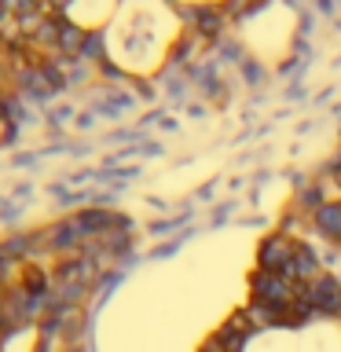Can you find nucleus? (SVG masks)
<instances>
[{
    "mask_svg": "<svg viewBox=\"0 0 341 352\" xmlns=\"http://www.w3.org/2000/svg\"><path fill=\"white\" fill-rule=\"evenodd\" d=\"M327 268H323V250H319V242L312 239H297L294 246V261H290V272H286V279L297 283V286H308L312 279H319Z\"/></svg>",
    "mask_w": 341,
    "mask_h": 352,
    "instance_id": "obj_4",
    "label": "nucleus"
},
{
    "mask_svg": "<svg viewBox=\"0 0 341 352\" xmlns=\"http://www.w3.org/2000/svg\"><path fill=\"white\" fill-rule=\"evenodd\" d=\"M26 209H30V206L11 202V198H8V202L0 206V228H4V231H15V228L22 224V217H26Z\"/></svg>",
    "mask_w": 341,
    "mask_h": 352,
    "instance_id": "obj_7",
    "label": "nucleus"
},
{
    "mask_svg": "<svg viewBox=\"0 0 341 352\" xmlns=\"http://www.w3.org/2000/svg\"><path fill=\"white\" fill-rule=\"evenodd\" d=\"M217 187H220V176H213L209 184H202V187H198L191 202H195V206H202V209H209V206L217 202Z\"/></svg>",
    "mask_w": 341,
    "mask_h": 352,
    "instance_id": "obj_8",
    "label": "nucleus"
},
{
    "mask_svg": "<svg viewBox=\"0 0 341 352\" xmlns=\"http://www.w3.org/2000/svg\"><path fill=\"white\" fill-rule=\"evenodd\" d=\"M235 224H239V228H261V231H268V220H264L257 209H253V213H239Z\"/></svg>",
    "mask_w": 341,
    "mask_h": 352,
    "instance_id": "obj_11",
    "label": "nucleus"
},
{
    "mask_svg": "<svg viewBox=\"0 0 341 352\" xmlns=\"http://www.w3.org/2000/svg\"><path fill=\"white\" fill-rule=\"evenodd\" d=\"M246 283H250V297H246V301L268 305V308H275V312H286V308L297 301V283H290V279H286V275H279V272L253 268Z\"/></svg>",
    "mask_w": 341,
    "mask_h": 352,
    "instance_id": "obj_2",
    "label": "nucleus"
},
{
    "mask_svg": "<svg viewBox=\"0 0 341 352\" xmlns=\"http://www.w3.org/2000/svg\"><path fill=\"white\" fill-rule=\"evenodd\" d=\"M308 235H316L323 246H341V198H330L308 217Z\"/></svg>",
    "mask_w": 341,
    "mask_h": 352,
    "instance_id": "obj_5",
    "label": "nucleus"
},
{
    "mask_svg": "<svg viewBox=\"0 0 341 352\" xmlns=\"http://www.w3.org/2000/svg\"><path fill=\"white\" fill-rule=\"evenodd\" d=\"M294 246H297L294 235H283L279 228H268L257 239V250H253V268L286 275L290 272V261H294Z\"/></svg>",
    "mask_w": 341,
    "mask_h": 352,
    "instance_id": "obj_3",
    "label": "nucleus"
},
{
    "mask_svg": "<svg viewBox=\"0 0 341 352\" xmlns=\"http://www.w3.org/2000/svg\"><path fill=\"white\" fill-rule=\"evenodd\" d=\"M11 165H15V169H33V165H41V151H19V154H11Z\"/></svg>",
    "mask_w": 341,
    "mask_h": 352,
    "instance_id": "obj_9",
    "label": "nucleus"
},
{
    "mask_svg": "<svg viewBox=\"0 0 341 352\" xmlns=\"http://www.w3.org/2000/svg\"><path fill=\"white\" fill-rule=\"evenodd\" d=\"M8 198H11V202H22V206H30V198H33V184H30V180H19V184L8 191Z\"/></svg>",
    "mask_w": 341,
    "mask_h": 352,
    "instance_id": "obj_10",
    "label": "nucleus"
},
{
    "mask_svg": "<svg viewBox=\"0 0 341 352\" xmlns=\"http://www.w3.org/2000/svg\"><path fill=\"white\" fill-rule=\"evenodd\" d=\"M239 209H242L239 198H220V202H213V206L206 209V224H202V231H217V228L235 224Z\"/></svg>",
    "mask_w": 341,
    "mask_h": 352,
    "instance_id": "obj_6",
    "label": "nucleus"
},
{
    "mask_svg": "<svg viewBox=\"0 0 341 352\" xmlns=\"http://www.w3.org/2000/svg\"><path fill=\"white\" fill-rule=\"evenodd\" d=\"M41 239H44V250H48L52 261H63V257H77L85 250V231L77 228L74 213H55L48 224H41Z\"/></svg>",
    "mask_w": 341,
    "mask_h": 352,
    "instance_id": "obj_1",
    "label": "nucleus"
},
{
    "mask_svg": "<svg viewBox=\"0 0 341 352\" xmlns=\"http://www.w3.org/2000/svg\"><path fill=\"white\" fill-rule=\"evenodd\" d=\"M4 202H8V195H0V206H4Z\"/></svg>",
    "mask_w": 341,
    "mask_h": 352,
    "instance_id": "obj_12",
    "label": "nucleus"
}]
</instances>
